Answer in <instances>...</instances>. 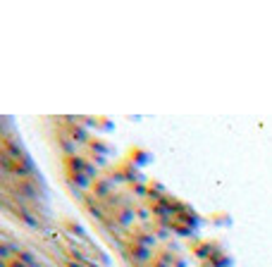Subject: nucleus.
Here are the masks:
<instances>
[{"mask_svg":"<svg viewBox=\"0 0 272 267\" xmlns=\"http://www.w3.org/2000/svg\"><path fill=\"white\" fill-rule=\"evenodd\" d=\"M122 253L127 260H132L136 265H148V263H153V258H155V251H150V248H146V246H141V243H134V241H127L122 246Z\"/></svg>","mask_w":272,"mask_h":267,"instance_id":"nucleus-1","label":"nucleus"},{"mask_svg":"<svg viewBox=\"0 0 272 267\" xmlns=\"http://www.w3.org/2000/svg\"><path fill=\"white\" fill-rule=\"evenodd\" d=\"M82 203H84V208L89 210V215H91V217H95V220L105 222V220L110 217L108 208H105V203H103V200H98L93 193H86V196L82 198Z\"/></svg>","mask_w":272,"mask_h":267,"instance_id":"nucleus-2","label":"nucleus"},{"mask_svg":"<svg viewBox=\"0 0 272 267\" xmlns=\"http://www.w3.org/2000/svg\"><path fill=\"white\" fill-rule=\"evenodd\" d=\"M127 236L129 241H134V243H141V246H146V248H155L158 246V236H155V231H146L143 227H132L127 231Z\"/></svg>","mask_w":272,"mask_h":267,"instance_id":"nucleus-3","label":"nucleus"},{"mask_svg":"<svg viewBox=\"0 0 272 267\" xmlns=\"http://www.w3.org/2000/svg\"><path fill=\"white\" fill-rule=\"evenodd\" d=\"M120 172H122L124 181L127 184H138V181H146L143 177H141V170H138V165H134V162L129 160V158H124V160H120L117 165H115Z\"/></svg>","mask_w":272,"mask_h":267,"instance_id":"nucleus-4","label":"nucleus"},{"mask_svg":"<svg viewBox=\"0 0 272 267\" xmlns=\"http://www.w3.org/2000/svg\"><path fill=\"white\" fill-rule=\"evenodd\" d=\"M89 193H93L98 200H108L110 196H115L117 191H115V184L110 181L108 177H105V174H100V177L93 181V186H91V191H89Z\"/></svg>","mask_w":272,"mask_h":267,"instance_id":"nucleus-5","label":"nucleus"},{"mask_svg":"<svg viewBox=\"0 0 272 267\" xmlns=\"http://www.w3.org/2000/svg\"><path fill=\"white\" fill-rule=\"evenodd\" d=\"M112 217H115V222H120L124 229H132L134 227V222H138V220H136V208L134 205H124V208H120V210H115Z\"/></svg>","mask_w":272,"mask_h":267,"instance_id":"nucleus-6","label":"nucleus"},{"mask_svg":"<svg viewBox=\"0 0 272 267\" xmlns=\"http://www.w3.org/2000/svg\"><path fill=\"white\" fill-rule=\"evenodd\" d=\"M86 148H89V150H95V155H98V158H105L110 150H112V148H110L103 138H98V136H93V138L86 143Z\"/></svg>","mask_w":272,"mask_h":267,"instance_id":"nucleus-7","label":"nucleus"},{"mask_svg":"<svg viewBox=\"0 0 272 267\" xmlns=\"http://www.w3.org/2000/svg\"><path fill=\"white\" fill-rule=\"evenodd\" d=\"M165 196H167L165 186H160L158 181H148V200L150 203H158V200H163Z\"/></svg>","mask_w":272,"mask_h":267,"instance_id":"nucleus-8","label":"nucleus"},{"mask_svg":"<svg viewBox=\"0 0 272 267\" xmlns=\"http://www.w3.org/2000/svg\"><path fill=\"white\" fill-rule=\"evenodd\" d=\"M129 160L134 165H146V162H150V153L143 150V148H132L129 150Z\"/></svg>","mask_w":272,"mask_h":267,"instance_id":"nucleus-9","label":"nucleus"},{"mask_svg":"<svg viewBox=\"0 0 272 267\" xmlns=\"http://www.w3.org/2000/svg\"><path fill=\"white\" fill-rule=\"evenodd\" d=\"M172 231H175V234H179V236H186V239H191L196 229L191 227V224H186V222H179V220H172Z\"/></svg>","mask_w":272,"mask_h":267,"instance_id":"nucleus-10","label":"nucleus"},{"mask_svg":"<svg viewBox=\"0 0 272 267\" xmlns=\"http://www.w3.org/2000/svg\"><path fill=\"white\" fill-rule=\"evenodd\" d=\"M57 138H60V143H62V150H65V155H77V146H79V143H74V141L69 138L67 134H60Z\"/></svg>","mask_w":272,"mask_h":267,"instance_id":"nucleus-11","label":"nucleus"},{"mask_svg":"<svg viewBox=\"0 0 272 267\" xmlns=\"http://www.w3.org/2000/svg\"><path fill=\"white\" fill-rule=\"evenodd\" d=\"M129 191L134 198H148V181H138V184H129Z\"/></svg>","mask_w":272,"mask_h":267,"instance_id":"nucleus-12","label":"nucleus"},{"mask_svg":"<svg viewBox=\"0 0 272 267\" xmlns=\"http://www.w3.org/2000/svg\"><path fill=\"white\" fill-rule=\"evenodd\" d=\"M136 220L143 222V224H150V222H153V210H150V205L148 208H136Z\"/></svg>","mask_w":272,"mask_h":267,"instance_id":"nucleus-13","label":"nucleus"},{"mask_svg":"<svg viewBox=\"0 0 272 267\" xmlns=\"http://www.w3.org/2000/svg\"><path fill=\"white\" fill-rule=\"evenodd\" d=\"M208 265L210 267H229V258L225 253H215L210 260H208Z\"/></svg>","mask_w":272,"mask_h":267,"instance_id":"nucleus-14","label":"nucleus"},{"mask_svg":"<svg viewBox=\"0 0 272 267\" xmlns=\"http://www.w3.org/2000/svg\"><path fill=\"white\" fill-rule=\"evenodd\" d=\"M65 229H67L69 234H74V236L86 239V236H84V227H82V224H77V222H72V220H65Z\"/></svg>","mask_w":272,"mask_h":267,"instance_id":"nucleus-15","label":"nucleus"},{"mask_svg":"<svg viewBox=\"0 0 272 267\" xmlns=\"http://www.w3.org/2000/svg\"><path fill=\"white\" fill-rule=\"evenodd\" d=\"M7 267H29V265H24V263H22L19 258H12V260L7 263Z\"/></svg>","mask_w":272,"mask_h":267,"instance_id":"nucleus-16","label":"nucleus"},{"mask_svg":"<svg viewBox=\"0 0 272 267\" xmlns=\"http://www.w3.org/2000/svg\"><path fill=\"white\" fill-rule=\"evenodd\" d=\"M136 267H148V265H136Z\"/></svg>","mask_w":272,"mask_h":267,"instance_id":"nucleus-17","label":"nucleus"}]
</instances>
